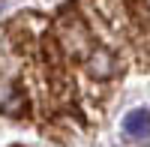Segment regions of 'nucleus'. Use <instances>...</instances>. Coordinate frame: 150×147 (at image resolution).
<instances>
[{
    "label": "nucleus",
    "mask_w": 150,
    "mask_h": 147,
    "mask_svg": "<svg viewBox=\"0 0 150 147\" xmlns=\"http://www.w3.org/2000/svg\"><path fill=\"white\" fill-rule=\"evenodd\" d=\"M0 111H6L12 117H24V111H27V99H24V93L21 90H12L9 99L0 102Z\"/></svg>",
    "instance_id": "nucleus-4"
},
{
    "label": "nucleus",
    "mask_w": 150,
    "mask_h": 147,
    "mask_svg": "<svg viewBox=\"0 0 150 147\" xmlns=\"http://www.w3.org/2000/svg\"><path fill=\"white\" fill-rule=\"evenodd\" d=\"M114 57H111V51H105V48H96V51H90V57H87V72H90L93 78H111L114 75Z\"/></svg>",
    "instance_id": "nucleus-2"
},
{
    "label": "nucleus",
    "mask_w": 150,
    "mask_h": 147,
    "mask_svg": "<svg viewBox=\"0 0 150 147\" xmlns=\"http://www.w3.org/2000/svg\"><path fill=\"white\" fill-rule=\"evenodd\" d=\"M60 33H63V48L72 51V54H81L84 45L90 42V39H87L84 24L78 18H63V21H60Z\"/></svg>",
    "instance_id": "nucleus-1"
},
{
    "label": "nucleus",
    "mask_w": 150,
    "mask_h": 147,
    "mask_svg": "<svg viewBox=\"0 0 150 147\" xmlns=\"http://www.w3.org/2000/svg\"><path fill=\"white\" fill-rule=\"evenodd\" d=\"M123 132L132 138H144L150 135V108H135L123 117Z\"/></svg>",
    "instance_id": "nucleus-3"
}]
</instances>
